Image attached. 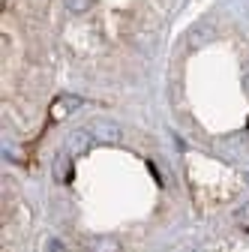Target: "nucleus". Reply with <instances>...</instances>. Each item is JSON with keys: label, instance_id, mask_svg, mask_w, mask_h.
Segmentation results:
<instances>
[{"label": "nucleus", "instance_id": "obj_2", "mask_svg": "<svg viewBox=\"0 0 249 252\" xmlns=\"http://www.w3.org/2000/svg\"><path fill=\"white\" fill-rule=\"evenodd\" d=\"M87 246H90V252H120V243H117L114 237H108V234H102V237H90Z\"/></svg>", "mask_w": 249, "mask_h": 252}, {"label": "nucleus", "instance_id": "obj_4", "mask_svg": "<svg viewBox=\"0 0 249 252\" xmlns=\"http://www.w3.org/2000/svg\"><path fill=\"white\" fill-rule=\"evenodd\" d=\"M63 3H66L72 12H81V9H87V6L93 3V0H63Z\"/></svg>", "mask_w": 249, "mask_h": 252}, {"label": "nucleus", "instance_id": "obj_3", "mask_svg": "<svg viewBox=\"0 0 249 252\" xmlns=\"http://www.w3.org/2000/svg\"><path fill=\"white\" fill-rule=\"evenodd\" d=\"M96 135L105 138V141H117V138H120V126H114V123H99V126H96Z\"/></svg>", "mask_w": 249, "mask_h": 252}, {"label": "nucleus", "instance_id": "obj_1", "mask_svg": "<svg viewBox=\"0 0 249 252\" xmlns=\"http://www.w3.org/2000/svg\"><path fill=\"white\" fill-rule=\"evenodd\" d=\"M78 105H81V99H78V96H57V99L51 102V120L57 123V120L69 117Z\"/></svg>", "mask_w": 249, "mask_h": 252}]
</instances>
